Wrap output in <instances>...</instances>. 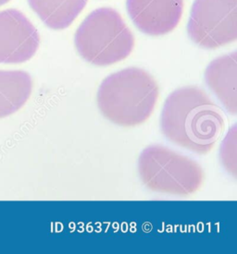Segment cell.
Returning a JSON list of instances; mask_svg holds the SVG:
<instances>
[{"label": "cell", "instance_id": "6da1fadb", "mask_svg": "<svg viewBox=\"0 0 237 254\" xmlns=\"http://www.w3.org/2000/svg\"><path fill=\"white\" fill-rule=\"evenodd\" d=\"M163 135L180 147L207 154L215 147L225 128L221 107L203 89H177L165 101L160 115Z\"/></svg>", "mask_w": 237, "mask_h": 254}, {"label": "cell", "instance_id": "7a4b0ae2", "mask_svg": "<svg viewBox=\"0 0 237 254\" xmlns=\"http://www.w3.org/2000/svg\"><path fill=\"white\" fill-rule=\"evenodd\" d=\"M159 96L154 77L132 67L109 75L102 81L96 103L108 121L122 127H136L149 120Z\"/></svg>", "mask_w": 237, "mask_h": 254}, {"label": "cell", "instance_id": "3957f363", "mask_svg": "<svg viewBox=\"0 0 237 254\" xmlns=\"http://www.w3.org/2000/svg\"><path fill=\"white\" fill-rule=\"evenodd\" d=\"M75 43L84 61L104 67L128 58L135 47V37L119 12L110 7H100L81 22Z\"/></svg>", "mask_w": 237, "mask_h": 254}, {"label": "cell", "instance_id": "277c9868", "mask_svg": "<svg viewBox=\"0 0 237 254\" xmlns=\"http://www.w3.org/2000/svg\"><path fill=\"white\" fill-rule=\"evenodd\" d=\"M138 171L150 190L176 196L196 193L205 180L203 169L196 161L161 145L149 146L143 151Z\"/></svg>", "mask_w": 237, "mask_h": 254}, {"label": "cell", "instance_id": "5b68a950", "mask_svg": "<svg viewBox=\"0 0 237 254\" xmlns=\"http://www.w3.org/2000/svg\"><path fill=\"white\" fill-rule=\"evenodd\" d=\"M187 31L205 49H216L237 39V0H195Z\"/></svg>", "mask_w": 237, "mask_h": 254}, {"label": "cell", "instance_id": "8992f818", "mask_svg": "<svg viewBox=\"0 0 237 254\" xmlns=\"http://www.w3.org/2000/svg\"><path fill=\"white\" fill-rule=\"evenodd\" d=\"M39 45V34L24 14L14 8L0 11V63L30 61Z\"/></svg>", "mask_w": 237, "mask_h": 254}, {"label": "cell", "instance_id": "52a82bcc", "mask_svg": "<svg viewBox=\"0 0 237 254\" xmlns=\"http://www.w3.org/2000/svg\"><path fill=\"white\" fill-rule=\"evenodd\" d=\"M126 6L131 20L142 33L160 36L179 24L183 0H127Z\"/></svg>", "mask_w": 237, "mask_h": 254}, {"label": "cell", "instance_id": "ba28073f", "mask_svg": "<svg viewBox=\"0 0 237 254\" xmlns=\"http://www.w3.org/2000/svg\"><path fill=\"white\" fill-rule=\"evenodd\" d=\"M205 80L226 110L237 113V54L224 55L210 62L205 72Z\"/></svg>", "mask_w": 237, "mask_h": 254}, {"label": "cell", "instance_id": "9c48e42d", "mask_svg": "<svg viewBox=\"0 0 237 254\" xmlns=\"http://www.w3.org/2000/svg\"><path fill=\"white\" fill-rule=\"evenodd\" d=\"M33 91L31 76L22 70H0V119L17 112Z\"/></svg>", "mask_w": 237, "mask_h": 254}, {"label": "cell", "instance_id": "30bf717a", "mask_svg": "<svg viewBox=\"0 0 237 254\" xmlns=\"http://www.w3.org/2000/svg\"><path fill=\"white\" fill-rule=\"evenodd\" d=\"M88 0H28L41 20L53 30H63L75 21Z\"/></svg>", "mask_w": 237, "mask_h": 254}, {"label": "cell", "instance_id": "8fae6325", "mask_svg": "<svg viewBox=\"0 0 237 254\" xmlns=\"http://www.w3.org/2000/svg\"><path fill=\"white\" fill-rule=\"evenodd\" d=\"M8 1H9V0H0V7L3 6V5H5V4H7Z\"/></svg>", "mask_w": 237, "mask_h": 254}]
</instances>
